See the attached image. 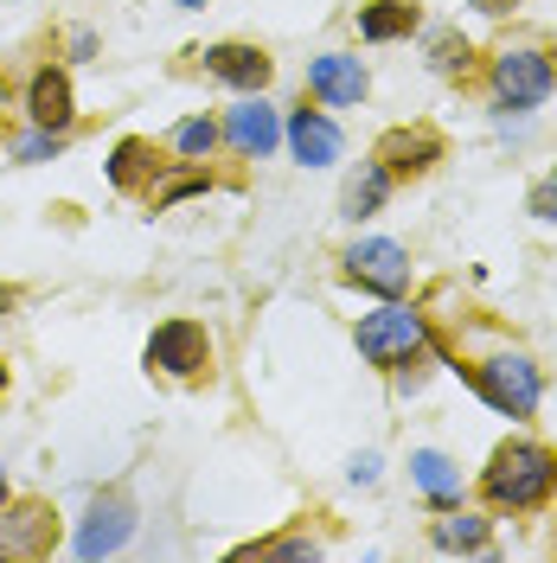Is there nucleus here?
<instances>
[{
    "instance_id": "f257e3e1",
    "label": "nucleus",
    "mask_w": 557,
    "mask_h": 563,
    "mask_svg": "<svg viewBox=\"0 0 557 563\" xmlns=\"http://www.w3.org/2000/svg\"><path fill=\"white\" fill-rule=\"evenodd\" d=\"M481 493H488V506H500V512H532V506H545L557 493V455L545 442H506L488 461Z\"/></svg>"
},
{
    "instance_id": "f03ea898",
    "label": "nucleus",
    "mask_w": 557,
    "mask_h": 563,
    "mask_svg": "<svg viewBox=\"0 0 557 563\" xmlns=\"http://www.w3.org/2000/svg\"><path fill=\"white\" fill-rule=\"evenodd\" d=\"M352 346H359L365 365H384V372H391V365H411V358L429 346V320L391 295L384 308H372V314L352 327Z\"/></svg>"
},
{
    "instance_id": "7ed1b4c3",
    "label": "nucleus",
    "mask_w": 557,
    "mask_h": 563,
    "mask_svg": "<svg viewBox=\"0 0 557 563\" xmlns=\"http://www.w3.org/2000/svg\"><path fill=\"white\" fill-rule=\"evenodd\" d=\"M557 90V65L545 45H506L493 58V109H538Z\"/></svg>"
},
{
    "instance_id": "20e7f679",
    "label": "nucleus",
    "mask_w": 557,
    "mask_h": 563,
    "mask_svg": "<svg viewBox=\"0 0 557 563\" xmlns=\"http://www.w3.org/2000/svg\"><path fill=\"white\" fill-rule=\"evenodd\" d=\"M474 390L488 397L500 417H532L538 397H545V378H538V365L525 352H500L488 365H474Z\"/></svg>"
},
{
    "instance_id": "39448f33",
    "label": "nucleus",
    "mask_w": 557,
    "mask_h": 563,
    "mask_svg": "<svg viewBox=\"0 0 557 563\" xmlns=\"http://www.w3.org/2000/svg\"><path fill=\"white\" fill-rule=\"evenodd\" d=\"M148 372H167V378H199L211 365V333L199 327V320H186V314H174V320H161L154 333H148Z\"/></svg>"
},
{
    "instance_id": "423d86ee",
    "label": "nucleus",
    "mask_w": 557,
    "mask_h": 563,
    "mask_svg": "<svg viewBox=\"0 0 557 563\" xmlns=\"http://www.w3.org/2000/svg\"><path fill=\"white\" fill-rule=\"evenodd\" d=\"M340 263H347V276L359 282V288H372V295H384V301L411 288V250L391 244V238H359Z\"/></svg>"
},
{
    "instance_id": "0eeeda50",
    "label": "nucleus",
    "mask_w": 557,
    "mask_h": 563,
    "mask_svg": "<svg viewBox=\"0 0 557 563\" xmlns=\"http://www.w3.org/2000/svg\"><path fill=\"white\" fill-rule=\"evenodd\" d=\"M129 531H135V506H129L122 493H103V499L84 512V526H77V538H70V551H77L84 563L116 558V551L129 544Z\"/></svg>"
},
{
    "instance_id": "6e6552de",
    "label": "nucleus",
    "mask_w": 557,
    "mask_h": 563,
    "mask_svg": "<svg viewBox=\"0 0 557 563\" xmlns=\"http://www.w3.org/2000/svg\"><path fill=\"white\" fill-rule=\"evenodd\" d=\"M218 135L231 141L238 154H250V161H270L282 147V115L263 103V90H244V103L225 109V129H218Z\"/></svg>"
},
{
    "instance_id": "1a4fd4ad",
    "label": "nucleus",
    "mask_w": 557,
    "mask_h": 563,
    "mask_svg": "<svg viewBox=\"0 0 557 563\" xmlns=\"http://www.w3.org/2000/svg\"><path fill=\"white\" fill-rule=\"evenodd\" d=\"M308 90L320 97V103H334V109H359L365 90H372V77H365V65H359L352 52H320V58L308 65Z\"/></svg>"
},
{
    "instance_id": "9d476101",
    "label": "nucleus",
    "mask_w": 557,
    "mask_h": 563,
    "mask_svg": "<svg viewBox=\"0 0 557 563\" xmlns=\"http://www.w3.org/2000/svg\"><path fill=\"white\" fill-rule=\"evenodd\" d=\"M282 141H288V154H295L302 167H334V161H340V122L320 115V109H295V115L282 122Z\"/></svg>"
},
{
    "instance_id": "9b49d317",
    "label": "nucleus",
    "mask_w": 557,
    "mask_h": 563,
    "mask_svg": "<svg viewBox=\"0 0 557 563\" xmlns=\"http://www.w3.org/2000/svg\"><path fill=\"white\" fill-rule=\"evenodd\" d=\"M206 70L225 77L231 90H263V84H270V52H263V45L225 38V45H206Z\"/></svg>"
},
{
    "instance_id": "f8f14e48",
    "label": "nucleus",
    "mask_w": 557,
    "mask_h": 563,
    "mask_svg": "<svg viewBox=\"0 0 557 563\" xmlns=\"http://www.w3.org/2000/svg\"><path fill=\"white\" fill-rule=\"evenodd\" d=\"M379 161L391 167V179L397 174H429V167L443 161V135H436V129H391V135L379 141Z\"/></svg>"
},
{
    "instance_id": "ddd939ff",
    "label": "nucleus",
    "mask_w": 557,
    "mask_h": 563,
    "mask_svg": "<svg viewBox=\"0 0 557 563\" xmlns=\"http://www.w3.org/2000/svg\"><path fill=\"white\" fill-rule=\"evenodd\" d=\"M26 115H33L39 129H70V115H77V97H70V77L65 70H33V84H26Z\"/></svg>"
},
{
    "instance_id": "4468645a",
    "label": "nucleus",
    "mask_w": 557,
    "mask_h": 563,
    "mask_svg": "<svg viewBox=\"0 0 557 563\" xmlns=\"http://www.w3.org/2000/svg\"><path fill=\"white\" fill-rule=\"evenodd\" d=\"M52 551V512L45 506H13L0 526V558H39Z\"/></svg>"
},
{
    "instance_id": "2eb2a0df",
    "label": "nucleus",
    "mask_w": 557,
    "mask_h": 563,
    "mask_svg": "<svg viewBox=\"0 0 557 563\" xmlns=\"http://www.w3.org/2000/svg\"><path fill=\"white\" fill-rule=\"evenodd\" d=\"M391 199V167L384 161H359V174H347V186H340V218H372V211Z\"/></svg>"
},
{
    "instance_id": "dca6fc26",
    "label": "nucleus",
    "mask_w": 557,
    "mask_h": 563,
    "mask_svg": "<svg viewBox=\"0 0 557 563\" xmlns=\"http://www.w3.org/2000/svg\"><path fill=\"white\" fill-rule=\"evenodd\" d=\"M411 481H417L436 506H461V467L449 455H436V449H417L411 455Z\"/></svg>"
},
{
    "instance_id": "f3484780",
    "label": "nucleus",
    "mask_w": 557,
    "mask_h": 563,
    "mask_svg": "<svg viewBox=\"0 0 557 563\" xmlns=\"http://www.w3.org/2000/svg\"><path fill=\"white\" fill-rule=\"evenodd\" d=\"M429 538H436L443 551H488L493 526L481 519V512H461V506H443V519L429 526Z\"/></svg>"
},
{
    "instance_id": "a211bd4d",
    "label": "nucleus",
    "mask_w": 557,
    "mask_h": 563,
    "mask_svg": "<svg viewBox=\"0 0 557 563\" xmlns=\"http://www.w3.org/2000/svg\"><path fill=\"white\" fill-rule=\"evenodd\" d=\"M404 33H417V7H411V0H379V7L359 13V38H372V45L404 38Z\"/></svg>"
},
{
    "instance_id": "6ab92c4d",
    "label": "nucleus",
    "mask_w": 557,
    "mask_h": 563,
    "mask_svg": "<svg viewBox=\"0 0 557 563\" xmlns=\"http://www.w3.org/2000/svg\"><path fill=\"white\" fill-rule=\"evenodd\" d=\"M154 174V147L148 141H116V154H109V186H141V179Z\"/></svg>"
},
{
    "instance_id": "aec40b11",
    "label": "nucleus",
    "mask_w": 557,
    "mask_h": 563,
    "mask_svg": "<svg viewBox=\"0 0 557 563\" xmlns=\"http://www.w3.org/2000/svg\"><path fill=\"white\" fill-rule=\"evenodd\" d=\"M58 154H65V129H26V135L13 141V161H20V167H39V161H58Z\"/></svg>"
},
{
    "instance_id": "412c9836",
    "label": "nucleus",
    "mask_w": 557,
    "mask_h": 563,
    "mask_svg": "<svg viewBox=\"0 0 557 563\" xmlns=\"http://www.w3.org/2000/svg\"><path fill=\"white\" fill-rule=\"evenodd\" d=\"M174 147L186 154V161H206L211 147H218V122H211V115H186V122L174 129Z\"/></svg>"
},
{
    "instance_id": "4be33fe9",
    "label": "nucleus",
    "mask_w": 557,
    "mask_h": 563,
    "mask_svg": "<svg viewBox=\"0 0 557 563\" xmlns=\"http://www.w3.org/2000/svg\"><path fill=\"white\" fill-rule=\"evenodd\" d=\"M211 179L206 174H174L167 186H154V206L167 211V206H179V199H193V192H206Z\"/></svg>"
},
{
    "instance_id": "5701e85b",
    "label": "nucleus",
    "mask_w": 557,
    "mask_h": 563,
    "mask_svg": "<svg viewBox=\"0 0 557 563\" xmlns=\"http://www.w3.org/2000/svg\"><path fill=\"white\" fill-rule=\"evenodd\" d=\"M244 558H320L308 538H270V544H250Z\"/></svg>"
},
{
    "instance_id": "b1692460",
    "label": "nucleus",
    "mask_w": 557,
    "mask_h": 563,
    "mask_svg": "<svg viewBox=\"0 0 557 563\" xmlns=\"http://www.w3.org/2000/svg\"><path fill=\"white\" fill-rule=\"evenodd\" d=\"M532 211H538L545 224H557V167L538 179V186H532Z\"/></svg>"
},
{
    "instance_id": "393cba45",
    "label": "nucleus",
    "mask_w": 557,
    "mask_h": 563,
    "mask_svg": "<svg viewBox=\"0 0 557 563\" xmlns=\"http://www.w3.org/2000/svg\"><path fill=\"white\" fill-rule=\"evenodd\" d=\"M436 70H468V45H455V33H436Z\"/></svg>"
},
{
    "instance_id": "a878e982",
    "label": "nucleus",
    "mask_w": 557,
    "mask_h": 563,
    "mask_svg": "<svg viewBox=\"0 0 557 563\" xmlns=\"http://www.w3.org/2000/svg\"><path fill=\"white\" fill-rule=\"evenodd\" d=\"M347 474H352V481H359V487H372V481H379V474H384V461L372 455V449H365V455H352V467H347Z\"/></svg>"
},
{
    "instance_id": "bb28decb",
    "label": "nucleus",
    "mask_w": 557,
    "mask_h": 563,
    "mask_svg": "<svg viewBox=\"0 0 557 563\" xmlns=\"http://www.w3.org/2000/svg\"><path fill=\"white\" fill-rule=\"evenodd\" d=\"M474 13H506V7H520V0H468Z\"/></svg>"
},
{
    "instance_id": "cd10ccee",
    "label": "nucleus",
    "mask_w": 557,
    "mask_h": 563,
    "mask_svg": "<svg viewBox=\"0 0 557 563\" xmlns=\"http://www.w3.org/2000/svg\"><path fill=\"white\" fill-rule=\"evenodd\" d=\"M13 314V288H0V320Z\"/></svg>"
},
{
    "instance_id": "c85d7f7f",
    "label": "nucleus",
    "mask_w": 557,
    "mask_h": 563,
    "mask_svg": "<svg viewBox=\"0 0 557 563\" xmlns=\"http://www.w3.org/2000/svg\"><path fill=\"white\" fill-rule=\"evenodd\" d=\"M0 499H7V467H0Z\"/></svg>"
},
{
    "instance_id": "c756f323",
    "label": "nucleus",
    "mask_w": 557,
    "mask_h": 563,
    "mask_svg": "<svg viewBox=\"0 0 557 563\" xmlns=\"http://www.w3.org/2000/svg\"><path fill=\"white\" fill-rule=\"evenodd\" d=\"M174 7H206V0H174Z\"/></svg>"
},
{
    "instance_id": "7c9ffc66",
    "label": "nucleus",
    "mask_w": 557,
    "mask_h": 563,
    "mask_svg": "<svg viewBox=\"0 0 557 563\" xmlns=\"http://www.w3.org/2000/svg\"><path fill=\"white\" fill-rule=\"evenodd\" d=\"M0 390H7V365H0Z\"/></svg>"
}]
</instances>
